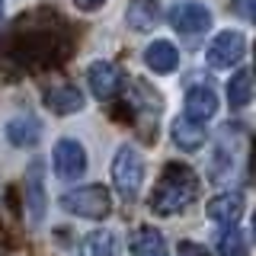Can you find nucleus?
<instances>
[{
	"mask_svg": "<svg viewBox=\"0 0 256 256\" xmlns=\"http://www.w3.org/2000/svg\"><path fill=\"white\" fill-rule=\"evenodd\" d=\"M246 250H250V237H246L244 228L228 224V230L218 234V253L221 256H246Z\"/></svg>",
	"mask_w": 256,
	"mask_h": 256,
	"instance_id": "obj_20",
	"label": "nucleus"
},
{
	"mask_svg": "<svg viewBox=\"0 0 256 256\" xmlns=\"http://www.w3.org/2000/svg\"><path fill=\"white\" fill-rule=\"evenodd\" d=\"M170 138L180 150H198L208 141V132H205V122H196L189 116H176L170 122Z\"/></svg>",
	"mask_w": 256,
	"mask_h": 256,
	"instance_id": "obj_11",
	"label": "nucleus"
},
{
	"mask_svg": "<svg viewBox=\"0 0 256 256\" xmlns=\"http://www.w3.org/2000/svg\"><path fill=\"white\" fill-rule=\"evenodd\" d=\"M170 26L180 32V36H202L212 26V10L205 4H196V0H186V4H176L166 13Z\"/></svg>",
	"mask_w": 256,
	"mask_h": 256,
	"instance_id": "obj_7",
	"label": "nucleus"
},
{
	"mask_svg": "<svg viewBox=\"0 0 256 256\" xmlns=\"http://www.w3.org/2000/svg\"><path fill=\"white\" fill-rule=\"evenodd\" d=\"M125 22L134 32H148L160 22V4L157 0H132L125 10Z\"/></svg>",
	"mask_w": 256,
	"mask_h": 256,
	"instance_id": "obj_15",
	"label": "nucleus"
},
{
	"mask_svg": "<svg viewBox=\"0 0 256 256\" xmlns=\"http://www.w3.org/2000/svg\"><path fill=\"white\" fill-rule=\"evenodd\" d=\"M102 4H106V0H74V6H77V10H84V13H93V10H100Z\"/></svg>",
	"mask_w": 256,
	"mask_h": 256,
	"instance_id": "obj_23",
	"label": "nucleus"
},
{
	"mask_svg": "<svg viewBox=\"0 0 256 256\" xmlns=\"http://www.w3.org/2000/svg\"><path fill=\"white\" fill-rule=\"evenodd\" d=\"M144 182V157L134 144H122L112 157V186L122 198H134Z\"/></svg>",
	"mask_w": 256,
	"mask_h": 256,
	"instance_id": "obj_4",
	"label": "nucleus"
},
{
	"mask_svg": "<svg viewBox=\"0 0 256 256\" xmlns=\"http://www.w3.org/2000/svg\"><path fill=\"white\" fill-rule=\"evenodd\" d=\"M61 208L77 218H86V221H102L109 218L112 212V196L106 186L93 182V186H80V189H70L61 196Z\"/></svg>",
	"mask_w": 256,
	"mask_h": 256,
	"instance_id": "obj_3",
	"label": "nucleus"
},
{
	"mask_svg": "<svg viewBox=\"0 0 256 256\" xmlns=\"http://www.w3.org/2000/svg\"><path fill=\"white\" fill-rule=\"evenodd\" d=\"M128 250L132 256H166V244H164V234L157 228H138L128 240Z\"/></svg>",
	"mask_w": 256,
	"mask_h": 256,
	"instance_id": "obj_16",
	"label": "nucleus"
},
{
	"mask_svg": "<svg viewBox=\"0 0 256 256\" xmlns=\"http://www.w3.org/2000/svg\"><path fill=\"white\" fill-rule=\"evenodd\" d=\"M26 212H29V221L32 224H42L45 212H48L42 164H29V170H26Z\"/></svg>",
	"mask_w": 256,
	"mask_h": 256,
	"instance_id": "obj_9",
	"label": "nucleus"
},
{
	"mask_svg": "<svg viewBox=\"0 0 256 256\" xmlns=\"http://www.w3.org/2000/svg\"><path fill=\"white\" fill-rule=\"evenodd\" d=\"M186 116L196 122H208L218 116V93L212 86H189L186 93Z\"/></svg>",
	"mask_w": 256,
	"mask_h": 256,
	"instance_id": "obj_13",
	"label": "nucleus"
},
{
	"mask_svg": "<svg viewBox=\"0 0 256 256\" xmlns=\"http://www.w3.org/2000/svg\"><path fill=\"white\" fill-rule=\"evenodd\" d=\"M176 256H212V253H208L202 244H192V240H182V244L176 246Z\"/></svg>",
	"mask_w": 256,
	"mask_h": 256,
	"instance_id": "obj_21",
	"label": "nucleus"
},
{
	"mask_svg": "<svg viewBox=\"0 0 256 256\" xmlns=\"http://www.w3.org/2000/svg\"><path fill=\"white\" fill-rule=\"evenodd\" d=\"M45 106L52 109L54 116H74V112L84 109V93H80L74 84H58L45 93Z\"/></svg>",
	"mask_w": 256,
	"mask_h": 256,
	"instance_id": "obj_14",
	"label": "nucleus"
},
{
	"mask_svg": "<svg viewBox=\"0 0 256 256\" xmlns=\"http://www.w3.org/2000/svg\"><path fill=\"white\" fill-rule=\"evenodd\" d=\"M198 198V176L186 164H166L160 173L154 192H150V212L154 214H176Z\"/></svg>",
	"mask_w": 256,
	"mask_h": 256,
	"instance_id": "obj_2",
	"label": "nucleus"
},
{
	"mask_svg": "<svg viewBox=\"0 0 256 256\" xmlns=\"http://www.w3.org/2000/svg\"><path fill=\"white\" fill-rule=\"evenodd\" d=\"M253 77H256V45H253Z\"/></svg>",
	"mask_w": 256,
	"mask_h": 256,
	"instance_id": "obj_25",
	"label": "nucleus"
},
{
	"mask_svg": "<svg viewBox=\"0 0 256 256\" xmlns=\"http://www.w3.org/2000/svg\"><path fill=\"white\" fill-rule=\"evenodd\" d=\"M80 256H118V240L112 230H90L80 240Z\"/></svg>",
	"mask_w": 256,
	"mask_h": 256,
	"instance_id": "obj_18",
	"label": "nucleus"
},
{
	"mask_svg": "<svg viewBox=\"0 0 256 256\" xmlns=\"http://www.w3.org/2000/svg\"><path fill=\"white\" fill-rule=\"evenodd\" d=\"M240 10H244V13H246V16H250V20L256 22V0H246V4L240 6Z\"/></svg>",
	"mask_w": 256,
	"mask_h": 256,
	"instance_id": "obj_24",
	"label": "nucleus"
},
{
	"mask_svg": "<svg viewBox=\"0 0 256 256\" xmlns=\"http://www.w3.org/2000/svg\"><path fill=\"white\" fill-rule=\"evenodd\" d=\"M52 164H54V173L58 180L70 182V180H80L86 173V150L84 144L74 141V138H61L52 150Z\"/></svg>",
	"mask_w": 256,
	"mask_h": 256,
	"instance_id": "obj_6",
	"label": "nucleus"
},
{
	"mask_svg": "<svg viewBox=\"0 0 256 256\" xmlns=\"http://www.w3.org/2000/svg\"><path fill=\"white\" fill-rule=\"evenodd\" d=\"M64 54H70V45H68L61 22L52 20V10L26 13V20L16 22L10 29V36L4 38V45H0V64L10 61L16 70L20 68H26V70L52 68Z\"/></svg>",
	"mask_w": 256,
	"mask_h": 256,
	"instance_id": "obj_1",
	"label": "nucleus"
},
{
	"mask_svg": "<svg viewBox=\"0 0 256 256\" xmlns=\"http://www.w3.org/2000/svg\"><path fill=\"white\" fill-rule=\"evenodd\" d=\"M38 138H42V125L32 116H16L6 122V141L16 144V148H32Z\"/></svg>",
	"mask_w": 256,
	"mask_h": 256,
	"instance_id": "obj_17",
	"label": "nucleus"
},
{
	"mask_svg": "<svg viewBox=\"0 0 256 256\" xmlns=\"http://www.w3.org/2000/svg\"><path fill=\"white\" fill-rule=\"evenodd\" d=\"M208 218L214 224H221V228H228V224H237L244 218V192L230 189V192H218V196L208 202Z\"/></svg>",
	"mask_w": 256,
	"mask_h": 256,
	"instance_id": "obj_10",
	"label": "nucleus"
},
{
	"mask_svg": "<svg viewBox=\"0 0 256 256\" xmlns=\"http://www.w3.org/2000/svg\"><path fill=\"white\" fill-rule=\"evenodd\" d=\"M246 173H250V180H256V134L250 144V154H246Z\"/></svg>",
	"mask_w": 256,
	"mask_h": 256,
	"instance_id": "obj_22",
	"label": "nucleus"
},
{
	"mask_svg": "<svg viewBox=\"0 0 256 256\" xmlns=\"http://www.w3.org/2000/svg\"><path fill=\"white\" fill-rule=\"evenodd\" d=\"M244 52H246L244 32L224 29V32H218V36L208 42L205 61H208V68H212V70H228V68H234V64L244 58Z\"/></svg>",
	"mask_w": 256,
	"mask_h": 256,
	"instance_id": "obj_5",
	"label": "nucleus"
},
{
	"mask_svg": "<svg viewBox=\"0 0 256 256\" xmlns=\"http://www.w3.org/2000/svg\"><path fill=\"white\" fill-rule=\"evenodd\" d=\"M144 64H148L154 74H173L180 68V48L170 38H157L144 48Z\"/></svg>",
	"mask_w": 256,
	"mask_h": 256,
	"instance_id": "obj_12",
	"label": "nucleus"
},
{
	"mask_svg": "<svg viewBox=\"0 0 256 256\" xmlns=\"http://www.w3.org/2000/svg\"><path fill=\"white\" fill-rule=\"evenodd\" d=\"M86 84H90L96 100H112L122 90V70L109 61H93L90 70H86Z\"/></svg>",
	"mask_w": 256,
	"mask_h": 256,
	"instance_id": "obj_8",
	"label": "nucleus"
},
{
	"mask_svg": "<svg viewBox=\"0 0 256 256\" xmlns=\"http://www.w3.org/2000/svg\"><path fill=\"white\" fill-rule=\"evenodd\" d=\"M0 20H4V0H0Z\"/></svg>",
	"mask_w": 256,
	"mask_h": 256,
	"instance_id": "obj_26",
	"label": "nucleus"
},
{
	"mask_svg": "<svg viewBox=\"0 0 256 256\" xmlns=\"http://www.w3.org/2000/svg\"><path fill=\"white\" fill-rule=\"evenodd\" d=\"M234 4H237V6H244V4H246V0H234Z\"/></svg>",
	"mask_w": 256,
	"mask_h": 256,
	"instance_id": "obj_27",
	"label": "nucleus"
},
{
	"mask_svg": "<svg viewBox=\"0 0 256 256\" xmlns=\"http://www.w3.org/2000/svg\"><path fill=\"white\" fill-rule=\"evenodd\" d=\"M253 90H256L253 70H237V74L228 80V102H230L234 109H244L246 102L253 100Z\"/></svg>",
	"mask_w": 256,
	"mask_h": 256,
	"instance_id": "obj_19",
	"label": "nucleus"
}]
</instances>
